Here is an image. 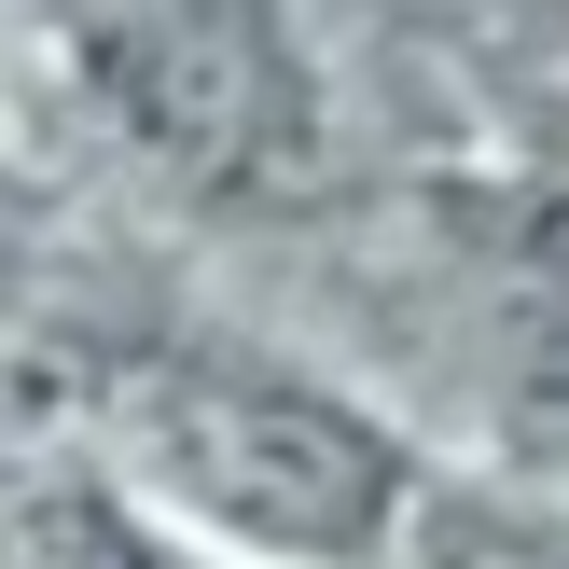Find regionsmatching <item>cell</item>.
I'll use <instances>...</instances> for the list:
<instances>
[{"label": "cell", "instance_id": "1", "mask_svg": "<svg viewBox=\"0 0 569 569\" xmlns=\"http://www.w3.org/2000/svg\"><path fill=\"white\" fill-rule=\"evenodd\" d=\"M153 459H167L181 500H209L222 528H250L278 556H361L389 528V500H403V459L348 403H320L292 376H194V389H167Z\"/></svg>", "mask_w": 569, "mask_h": 569}]
</instances>
